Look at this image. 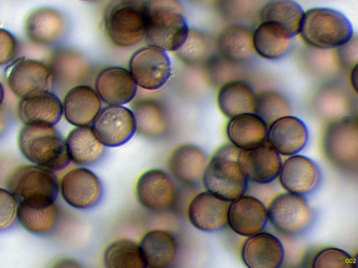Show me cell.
I'll use <instances>...</instances> for the list:
<instances>
[{"label": "cell", "instance_id": "6da1fadb", "mask_svg": "<svg viewBox=\"0 0 358 268\" xmlns=\"http://www.w3.org/2000/svg\"><path fill=\"white\" fill-rule=\"evenodd\" d=\"M143 8L147 43L165 51H176L189 30L180 1L143 0Z\"/></svg>", "mask_w": 358, "mask_h": 268}, {"label": "cell", "instance_id": "7a4b0ae2", "mask_svg": "<svg viewBox=\"0 0 358 268\" xmlns=\"http://www.w3.org/2000/svg\"><path fill=\"white\" fill-rule=\"evenodd\" d=\"M17 144L25 158L52 171L64 169L71 161L65 140L52 125L24 124L18 133Z\"/></svg>", "mask_w": 358, "mask_h": 268}, {"label": "cell", "instance_id": "3957f363", "mask_svg": "<svg viewBox=\"0 0 358 268\" xmlns=\"http://www.w3.org/2000/svg\"><path fill=\"white\" fill-rule=\"evenodd\" d=\"M240 150L231 143L220 147L202 177L206 191L229 202L244 195L248 188V179L238 160Z\"/></svg>", "mask_w": 358, "mask_h": 268}, {"label": "cell", "instance_id": "277c9868", "mask_svg": "<svg viewBox=\"0 0 358 268\" xmlns=\"http://www.w3.org/2000/svg\"><path fill=\"white\" fill-rule=\"evenodd\" d=\"M299 34L309 46L327 50L348 42L353 36V29L350 22L341 12L317 7L304 12Z\"/></svg>", "mask_w": 358, "mask_h": 268}, {"label": "cell", "instance_id": "5b68a950", "mask_svg": "<svg viewBox=\"0 0 358 268\" xmlns=\"http://www.w3.org/2000/svg\"><path fill=\"white\" fill-rule=\"evenodd\" d=\"M6 186L18 204L39 207L54 203L59 190L54 172L36 165L16 168L8 177Z\"/></svg>", "mask_w": 358, "mask_h": 268}, {"label": "cell", "instance_id": "8992f818", "mask_svg": "<svg viewBox=\"0 0 358 268\" xmlns=\"http://www.w3.org/2000/svg\"><path fill=\"white\" fill-rule=\"evenodd\" d=\"M103 27L115 46L137 45L145 33L143 0H110L103 12Z\"/></svg>", "mask_w": 358, "mask_h": 268}, {"label": "cell", "instance_id": "52a82bcc", "mask_svg": "<svg viewBox=\"0 0 358 268\" xmlns=\"http://www.w3.org/2000/svg\"><path fill=\"white\" fill-rule=\"evenodd\" d=\"M323 149L329 161L345 171H356L358 131L356 119L346 116L333 120L326 128Z\"/></svg>", "mask_w": 358, "mask_h": 268}, {"label": "cell", "instance_id": "ba28073f", "mask_svg": "<svg viewBox=\"0 0 358 268\" xmlns=\"http://www.w3.org/2000/svg\"><path fill=\"white\" fill-rule=\"evenodd\" d=\"M266 209L271 225L287 236L303 233L313 218V210L305 197L288 191L276 195Z\"/></svg>", "mask_w": 358, "mask_h": 268}, {"label": "cell", "instance_id": "9c48e42d", "mask_svg": "<svg viewBox=\"0 0 358 268\" xmlns=\"http://www.w3.org/2000/svg\"><path fill=\"white\" fill-rule=\"evenodd\" d=\"M129 66L137 85L150 91L165 85L172 71L171 59L165 50L149 45L132 54Z\"/></svg>", "mask_w": 358, "mask_h": 268}, {"label": "cell", "instance_id": "30bf717a", "mask_svg": "<svg viewBox=\"0 0 358 268\" xmlns=\"http://www.w3.org/2000/svg\"><path fill=\"white\" fill-rule=\"evenodd\" d=\"M92 128L106 147H120L129 142L136 132L132 110L122 105H108L101 108Z\"/></svg>", "mask_w": 358, "mask_h": 268}, {"label": "cell", "instance_id": "8fae6325", "mask_svg": "<svg viewBox=\"0 0 358 268\" xmlns=\"http://www.w3.org/2000/svg\"><path fill=\"white\" fill-rule=\"evenodd\" d=\"M64 201L80 209H91L102 199L103 188L99 178L92 170L83 167L66 173L59 184Z\"/></svg>", "mask_w": 358, "mask_h": 268}, {"label": "cell", "instance_id": "7c38bea8", "mask_svg": "<svg viewBox=\"0 0 358 268\" xmlns=\"http://www.w3.org/2000/svg\"><path fill=\"white\" fill-rule=\"evenodd\" d=\"M135 191L138 202L152 211H167L176 201V186L171 177L160 169L143 172L137 179Z\"/></svg>", "mask_w": 358, "mask_h": 268}, {"label": "cell", "instance_id": "4fadbf2b", "mask_svg": "<svg viewBox=\"0 0 358 268\" xmlns=\"http://www.w3.org/2000/svg\"><path fill=\"white\" fill-rule=\"evenodd\" d=\"M10 91L20 98L50 91L52 75L47 64L31 59H18L7 77Z\"/></svg>", "mask_w": 358, "mask_h": 268}, {"label": "cell", "instance_id": "5bb4252c", "mask_svg": "<svg viewBox=\"0 0 358 268\" xmlns=\"http://www.w3.org/2000/svg\"><path fill=\"white\" fill-rule=\"evenodd\" d=\"M230 202L208 191L201 192L188 205V220L195 228L203 232L220 230L228 225Z\"/></svg>", "mask_w": 358, "mask_h": 268}, {"label": "cell", "instance_id": "9a60e30c", "mask_svg": "<svg viewBox=\"0 0 358 268\" xmlns=\"http://www.w3.org/2000/svg\"><path fill=\"white\" fill-rule=\"evenodd\" d=\"M24 30L31 43L50 46L63 38L66 33L67 22L57 10L43 6L29 14L24 22Z\"/></svg>", "mask_w": 358, "mask_h": 268}, {"label": "cell", "instance_id": "2e32d148", "mask_svg": "<svg viewBox=\"0 0 358 268\" xmlns=\"http://www.w3.org/2000/svg\"><path fill=\"white\" fill-rule=\"evenodd\" d=\"M238 160L248 179L259 184L274 181L282 163L280 155L266 141L250 149H241Z\"/></svg>", "mask_w": 358, "mask_h": 268}, {"label": "cell", "instance_id": "e0dca14e", "mask_svg": "<svg viewBox=\"0 0 358 268\" xmlns=\"http://www.w3.org/2000/svg\"><path fill=\"white\" fill-rule=\"evenodd\" d=\"M95 91L108 105H122L134 100L138 85L129 70L111 66L101 70L97 75Z\"/></svg>", "mask_w": 358, "mask_h": 268}, {"label": "cell", "instance_id": "ac0fdd59", "mask_svg": "<svg viewBox=\"0 0 358 268\" xmlns=\"http://www.w3.org/2000/svg\"><path fill=\"white\" fill-rule=\"evenodd\" d=\"M267 222V209L258 198L243 195L230 202L228 225L236 234L248 237L262 232Z\"/></svg>", "mask_w": 358, "mask_h": 268}, {"label": "cell", "instance_id": "d6986e66", "mask_svg": "<svg viewBox=\"0 0 358 268\" xmlns=\"http://www.w3.org/2000/svg\"><path fill=\"white\" fill-rule=\"evenodd\" d=\"M47 65L52 75V86L57 90H69L81 84L88 73V65L85 58L69 47L54 50Z\"/></svg>", "mask_w": 358, "mask_h": 268}, {"label": "cell", "instance_id": "ffe728a7", "mask_svg": "<svg viewBox=\"0 0 358 268\" xmlns=\"http://www.w3.org/2000/svg\"><path fill=\"white\" fill-rule=\"evenodd\" d=\"M278 178L281 186L287 191L305 195L317 187L320 172L313 161L296 154L282 163Z\"/></svg>", "mask_w": 358, "mask_h": 268}, {"label": "cell", "instance_id": "44dd1931", "mask_svg": "<svg viewBox=\"0 0 358 268\" xmlns=\"http://www.w3.org/2000/svg\"><path fill=\"white\" fill-rule=\"evenodd\" d=\"M308 140V131L299 118L287 115L268 126L266 142L280 154L289 156L302 151Z\"/></svg>", "mask_w": 358, "mask_h": 268}, {"label": "cell", "instance_id": "7402d4cb", "mask_svg": "<svg viewBox=\"0 0 358 268\" xmlns=\"http://www.w3.org/2000/svg\"><path fill=\"white\" fill-rule=\"evenodd\" d=\"M241 258L249 268H278L284 261L285 248L277 237L262 231L245 241Z\"/></svg>", "mask_w": 358, "mask_h": 268}, {"label": "cell", "instance_id": "603a6c76", "mask_svg": "<svg viewBox=\"0 0 358 268\" xmlns=\"http://www.w3.org/2000/svg\"><path fill=\"white\" fill-rule=\"evenodd\" d=\"M62 105L66 120L76 127L91 126L102 108L96 91L86 84L76 85L68 90Z\"/></svg>", "mask_w": 358, "mask_h": 268}, {"label": "cell", "instance_id": "cb8c5ba5", "mask_svg": "<svg viewBox=\"0 0 358 268\" xmlns=\"http://www.w3.org/2000/svg\"><path fill=\"white\" fill-rule=\"evenodd\" d=\"M207 163L206 154L201 147L185 143L172 151L167 167L175 179L186 185H194L202 180Z\"/></svg>", "mask_w": 358, "mask_h": 268}, {"label": "cell", "instance_id": "d4e9b609", "mask_svg": "<svg viewBox=\"0 0 358 268\" xmlns=\"http://www.w3.org/2000/svg\"><path fill=\"white\" fill-rule=\"evenodd\" d=\"M136 132L142 137L159 139L164 137L170 128L168 113L164 105L157 100L139 98L133 102Z\"/></svg>", "mask_w": 358, "mask_h": 268}, {"label": "cell", "instance_id": "484cf974", "mask_svg": "<svg viewBox=\"0 0 358 268\" xmlns=\"http://www.w3.org/2000/svg\"><path fill=\"white\" fill-rule=\"evenodd\" d=\"M17 114L24 124H45L55 126L63 114V105L55 93L48 91L21 99L17 106Z\"/></svg>", "mask_w": 358, "mask_h": 268}, {"label": "cell", "instance_id": "4316f807", "mask_svg": "<svg viewBox=\"0 0 358 268\" xmlns=\"http://www.w3.org/2000/svg\"><path fill=\"white\" fill-rule=\"evenodd\" d=\"M146 267L162 268L176 259L177 242L169 232L154 229L148 231L138 243Z\"/></svg>", "mask_w": 358, "mask_h": 268}, {"label": "cell", "instance_id": "83f0119b", "mask_svg": "<svg viewBox=\"0 0 358 268\" xmlns=\"http://www.w3.org/2000/svg\"><path fill=\"white\" fill-rule=\"evenodd\" d=\"M267 132L268 125L254 112L231 118L226 128L231 143L242 150L250 149L265 142Z\"/></svg>", "mask_w": 358, "mask_h": 268}, {"label": "cell", "instance_id": "f1b7e54d", "mask_svg": "<svg viewBox=\"0 0 358 268\" xmlns=\"http://www.w3.org/2000/svg\"><path fill=\"white\" fill-rule=\"evenodd\" d=\"M71 161L80 165H92L103 156L106 147L95 135L92 126H77L65 139Z\"/></svg>", "mask_w": 358, "mask_h": 268}, {"label": "cell", "instance_id": "f546056e", "mask_svg": "<svg viewBox=\"0 0 358 268\" xmlns=\"http://www.w3.org/2000/svg\"><path fill=\"white\" fill-rule=\"evenodd\" d=\"M252 31L239 24L224 27L218 34L215 46L220 55L232 63L249 60L255 52L252 44Z\"/></svg>", "mask_w": 358, "mask_h": 268}, {"label": "cell", "instance_id": "4dcf8cb0", "mask_svg": "<svg viewBox=\"0 0 358 268\" xmlns=\"http://www.w3.org/2000/svg\"><path fill=\"white\" fill-rule=\"evenodd\" d=\"M289 34L280 25L262 22L252 33L255 52L266 59H278L284 57L292 45Z\"/></svg>", "mask_w": 358, "mask_h": 268}, {"label": "cell", "instance_id": "1f68e13d", "mask_svg": "<svg viewBox=\"0 0 358 268\" xmlns=\"http://www.w3.org/2000/svg\"><path fill=\"white\" fill-rule=\"evenodd\" d=\"M255 94L250 86L242 80H229L220 87L217 96V105L228 118L253 112Z\"/></svg>", "mask_w": 358, "mask_h": 268}, {"label": "cell", "instance_id": "d6a6232c", "mask_svg": "<svg viewBox=\"0 0 358 268\" xmlns=\"http://www.w3.org/2000/svg\"><path fill=\"white\" fill-rule=\"evenodd\" d=\"M303 10L294 0H270L259 11L261 22H271L282 27L291 37L299 34Z\"/></svg>", "mask_w": 358, "mask_h": 268}, {"label": "cell", "instance_id": "836d02e7", "mask_svg": "<svg viewBox=\"0 0 358 268\" xmlns=\"http://www.w3.org/2000/svg\"><path fill=\"white\" fill-rule=\"evenodd\" d=\"M103 263L108 268L146 267L138 244L128 239L111 242L104 250Z\"/></svg>", "mask_w": 358, "mask_h": 268}, {"label": "cell", "instance_id": "e575fe53", "mask_svg": "<svg viewBox=\"0 0 358 268\" xmlns=\"http://www.w3.org/2000/svg\"><path fill=\"white\" fill-rule=\"evenodd\" d=\"M58 210L54 203L45 207H31L18 204L17 218L27 231L34 234H45L55 227Z\"/></svg>", "mask_w": 358, "mask_h": 268}, {"label": "cell", "instance_id": "d590c367", "mask_svg": "<svg viewBox=\"0 0 358 268\" xmlns=\"http://www.w3.org/2000/svg\"><path fill=\"white\" fill-rule=\"evenodd\" d=\"M174 52L178 59L186 65L203 66L213 55V43L206 34L196 29H189L184 43Z\"/></svg>", "mask_w": 358, "mask_h": 268}, {"label": "cell", "instance_id": "8d00e7d4", "mask_svg": "<svg viewBox=\"0 0 358 268\" xmlns=\"http://www.w3.org/2000/svg\"><path fill=\"white\" fill-rule=\"evenodd\" d=\"M291 107L280 93L266 90L255 95L253 112L262 118L268 126L275 120L289 115Z\"/></svg>", "mask_w": 358, "mask_h": 268}, {"label": "cell", "instance_id": "74e56055", "mask_svg": "<svg viewBox=\"0 0 358 268\" xmlns=\"http://www.w3.org/2000/svg\"><path fill=\"white\" fill-rule=\"evenodd\" d=\"M353 258L345 251L329 247L320 251L314 258L312 266L315 268H352Z\"/></svg>", "mask_w": 358, "mask_h": 268}, {"label": "cell", "instance_id": "f35d334b", "mask_svg": "<svg viewBox=\"0 0 358 268\" xmlns=\"http://www.w3.org/2000/svg\"><path fill=\"white\" fill-rule=\"evenodd\" d=\"M322 92L318 97V101L321 107H324L328 110L327 114L329 115L331 110H332V117H336L335 119L346 117L345 114L348 110V96L343 91L340 89L328 88Z\"/></svg>", "mask_w": 358, "mask_h": 268}, {"label": "cell", "instance_id": "ab89813d", "mask_svg": "<svg viewBox=\"0 0 358 268\" xmlns=\"http://www.w3.org/2000/svg\"><path fill=\"white\" fill-rule=\"evenodd\" d=\"M17 202L8 191L0 188V230L8 228L17 217Z\"/></svg>", "mask_w": 358, "mask_h": 268}, {"label": "cell", "instance_id": "60d3db41", "mask_svg": "<svg viewBox=\"0 0 358 268\" xmlns=\"http://www.w3.org/2000/svg\"><path fill=\"white\" fill-rule=\"evenodd\" d=\"M336 49L337 61L341 66L352 68L357 64L358 40L356 35H353L348 42Z\"/></svg>", "mask_w": 358, "mask_h": 268}, {"label": "cell", "instance_id": "b9f144b4", "mask_svg": "<svg viewBox=\"0 0 358 268\" xmlns=\"http://www.w3.org/2000/svg\"><path fill=\"white\" fill-rule=\"evenodd\" d=\"M18 43L8 30L0 28V66L8 64L17 54Z\"/></svg>", "mask_w": 358, "mask_h": 268}, {"label": "cell", "instance_id": "7bdbcfd3", "mask_svg": "<svg viewBox=\"0 0 358 268\" xmlns=\"http://www.w3.org/2000/svg\"><path fill=\"white\" fill-rule=\"evenodd\" d=\"M7 125V117L3 108L0 106V135L3 133Z\"/></svg>", "mask_w": 358, "mask_h": 268}, {"label": "cell", "instance_id": "ee69618b", "mask_svg": "<svg viewBox=\"0 0 358 268\" xmlns=\"http://www.w3.org/2000/svg\"><path fill=\"white\" fill-rule=\"evenodd\" d=\"M193 4L201 6H210L216 4L218 0H186Z\"/></svg>", "mask_w": 358, "mask_h": 268}, {"label": "cell", "instance_id": "f6af8a7d", "mask_svg": "<svg viewBox=\"0 0 358 268\" xmlns=\"http://www.w3.org/2000/svg\"><path fill=\"white\" fill-rule=\"evenodd\" d=\"M357 64L352 68L351 83L355 91H357Z\"/></svg>", "mask_w": 358, "mask_h": 268}, {"label": "cell", "instance_id": "bcb514c9", "mask_svg": "<svg viewBox=\"0 0 358 268\" xmlns=\"http://www.w3.org/2000/svg\"><path fill=\"white\" fill-rule=\"evenodd\" d=\"M4 99V89L3 87L0 82V106L1 105Z\"/></svg>", "mask_w": 358, "mask_h": 268}, {"label": "cell", "instance_id": "7dc6e473", "mask_svg": "<svg viewBox=\"0 0 358 268\" xmlns=\"http://www.w3.org/2000/svg\"><path fill=\"white\" fill-rule=\"evenodd\" d=\"M81 1H89V0H81Z\"/></svg>", "mask_w": 358, "mask_h": 268}]
</instances>
